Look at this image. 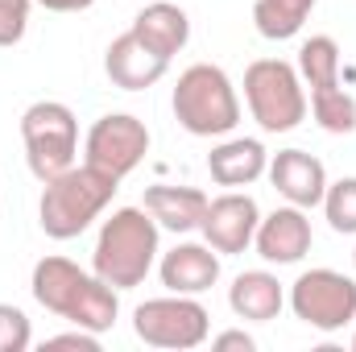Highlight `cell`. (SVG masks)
I'll return each instance as SVG.
<instances>
[{
  "mask_svg": "<svg viewBox=\"0 0 356 352\" xmlns=\"http://www.w3.org/2000/svg\"><path fill=\"white\" fill-rule=\"evenodd\" d=\"M33 298L58 315V319H71L75 328H88L95 336H104L116 315H120V290L108 286L95 269H79L75 262L67 257H42L33 265V282H29Z\"/></svg>",
  "mask_w": 356,
  "mask_h": 352,
  "instance_id": "6da1fadb",
  "label": "cell"
},
{
  "mask_svg": "<svg viewBox=\"0 0 356 352\" xmlns=\"http://www.w3.org/2000/svg\"><path fill=\"white\" fill-rule=\"evenodd\" d=\"M158 220L145 207H116L95 237V253H91V269L116 286V290H133L149 278V269L158 262Z\"/></svg>",
  "mask_w": 356,
  "mask_h": 352,
  "instance_id": "7a4b0ae2",
  "label": "cell"
},
{
  "mask_svg": "<svg viewBox=\"0 0 356 352\" xmlns=\"http://www.w3.org/2000/svg\"><path fill=\"white\" fill-rule=\"evenodd\" d=\"M116 178L99 175L95 166H71L63 175L42 182V203H38V224L50 241H75L104 216V207L116 195Z\"/></svg>",
  "mask_w": 356,
  "mask_h": 352,
  "instance_id": "3957f363",
  "label": "cell"
},
{
  "mask_svg": "<svg viewBox=\"0 0 356 352\" xmlns=\"http://www.w3.org/2000/svg\"><path fill=\"white\" fill-rule=\"evenodd\" d=\"M175 120L191 137H224L241 125V99L224 67L195 63L178 75L175 83Z\"/></svg>",
  "mask_w": 356,
  "mask_h": 352,
  "instance_id": "277c9868",
  "label": "cell"
},
{
  "mask_svg": "<svg viewBox=\"0 0 356 352\" xmlns=\"http://www.w3.org/2000/svg\"><path fill=\"white\" fill-rule=\"evenodd\" d=\"M21 141H25V162L38 182L63 175L79 158V120L67 104L58 99H38L21 112Z\"/></svg>",
  "mask_w": 356,
  "mask_h": 352,
  "instance_id": "5b68a950",
  "label": "cell"
},
{
  "mask_svg": "<svg viewBox=\"0 0 356 352\" xmlns=\"http://www.w3.org/2000/svg\"><path fill=\"white\" fill-rule=\"evenodd\" d=\"M298 79L311 88V112L323 133H356V99L340 88V46L315 33L298 50Z\"/></svg>",
  "mask_w": 356,
  "mask_h": 352,
  "instance_id": "8992f818",
  "label": "cell"
},
{
  "mask_svg": "<svg viewBox=\"0 0 356 352\" xmlns=\"http://www.w3.org/2000/svg\"><path fill=\"white\" fill-rule=\"evenodd\" d=\"M245 99L253 120L266 133H290L307 116V91L290 63L282 58H257L245 71Z\"/></svg>",
  "mask_w": 356,
  "mask_h": 352,
  "instance_id": "52a82bcc",
  "label": "cell"
},
{
  "mask_svg": "<svg viewBox=\"0 0 356 352\" xmlns=\"http://www.w3.org/2000/svg\"><path fill=\"white\" fill-rule=\"evenodd\" d=\"M133 332L149 349H199L211 336V315L195 294H166V298H145L133 311Z\"/></svg>",
  "mask_w": 356,
  "mask_h": 352,
  "instance_id": "ba28073f",
  "label": "cell"
},
{
  "mask_svg": "<svg viewBox=\"0 0 356 352\" xmlns=\"http://www.w3.org/2000/svg\"><path fill=\"white\" fill-rule=\"evenodd\" d=\"M290 311L315 332H344L356 323V278L340 269H307L290 286Z\"/></svg>",
  "mask_w": 356,
  "mask_h": 352,
  "instance_id": "9c48e42d",
  "label": "cell"
},
{
  "mask_svg": "<svg viewBox=\"0 0 356 352\" xmlns=\"http://www.w3.org/2000/svg\"><path fill=\"white\" fill-rule=\"evenodd\" d=\"M149 154V129L133 112H108L88 129L83 162L108 178H129Z\"/></svg>",
  "mask_w": 356,
  "mask_h": 352,
  "instance_id": "30bf717a",
  "label": "cell"
},
{
  "mask_svg": "<svg viewBox=\"0 0 356 352\" xmlns=\"http://www.w3.org/2000/svg\"><path fill=\"white\" fill-rule=\"evenodd\" d=\"M257 224H261L257 199L245 195V191H224L220 199L207 203L199 232H203V241H207L220 257H232V253H245V249L253 245Z\"/></svg>",
  "mask_w": 356,
  "mask_h": 352,
  "instance_id": "8fae6325",
  "label": "cell"
},
{
  "mask_svg": "<svg viewBox=\"0 0 356 352\" xmlns=\"http://www.w3.org/2000/svg\"><path fill=\"white\" fill-rule=\"evenodd\" d=\"M266 175H269V182H273V191H277L286 203L302 207V211H311V207L323 203L327 170H323V162H319L315 154H307V150H277V154L269 158Z\"/></svg>",
  "mask_w": 356,
  "mask_h": 352,
  "instance_id": "7c38bea8",
  "label": "cell"
},
{
  "mask_svg": "<svg viewBox=\"0 0 356 352\" xmlns=\"http://www.w3.org/2000/svg\"><path fill=\"white\" fill-rule=\"evenodd\" d=\"M311 220H307V211L302 207H277V211H269L261 216V224H257V237H253V245H257V253L266 257L269 265H294L302 262L307 253H311Z\"/></svg>",
  "mask_w": 356,
  "mask_h": 352,
  "instance_id": "4fadbf2b",
  "label": "cell"
},
{
  "mask_svg": "<svg viewBox=\"0 0 356 352\" xmlns=\"http://www.w3.org/2000/svg\"><path fill=\"white\" fill-rule=\"evenodd\" d=\"M158 278L170 294H203L220 282V253L207 241H182L170 253H162Z\"/></svg>",
  "mask_w": 356,
  "mask_h": 352,
  "instance_id": "5bb4252c",
  "label": "cell"
},
{
  "mask_svg": "<svg viewBox=\"0 0 356 352\" xmlns=\"http://www.w3.org/2000/svg\"><path fill=\"white\" fill-rule=\"evenodd\" d=\"M166 58H158L145 42H137V33L129 29V33H120V38H112V46H108V54H104V71H108V79L116 83L120 91H145L154 88L162 75H166Z\"/></svg>",
  "mask_w": 356,
  "mask_h": 352,
  "instance_id": "9a60e30c",
  "label": "cell"
},
{
  "mask_svg": "<svg viewBox=\"0 0 356 352\" xmlns=\"http://www.w3.org/2000/svg\"><path fill=\"white\" fill-rule=\"evenodd\" d=\"M133 33H137V42H145L158 58H175L186 50V42H191V17L170 4V0H154V4H145L137 17H133V25H129Z\"/></svg>",
  "mask_w": 356,
  "mask_h": 352,
  "instance_id": "2e32d148",
  "label": "cell"
},
{
  "mask_svg": "<svg viewBox=\"0 0 356 352\" xmlns=\"http://www.w3.org/2000/svg\"><path fill=\"white\" fill-rule=\"evenodd\" d=\"M207 195L199 186H175V182H154L145 186V211L158 220V228L166 232H195L203 224V211H207Z\"/></svg>",
  "mask_w": 356,
  "mask_h": 352,
  "instance_id": "e0dca14e",
  "label": "cell"
},
{
  "mask_svg": "<svg viewBox=\"0 0 356 352\" xmlns=\"http://www.w3.org/2000/svg\"><path fill=\"white\" fill-rule=\"evenodd\" d=\"M269 170V154L257 137H232V141H220L211 154H207V175L211 182L236 191V186H249Z\"/></svg>",
  "mask_w": 356,
  "mask_h": 352,
  "instance_id": "ac0fdd59",
  "label": "cell"
},
{
  "mask_svg": "<svg viewBox=\"0 0 356 352\" xmlns=\"http://www.w3.org/2000/svg\"><path fill=\"white\" fill-rule=\"evenodd\" d=\"M228 307H232L236 319L269 323V319L282 315L286 290H282V282H277L269 269H245V273H236V282L228 286Z\"/></svg>",
  "mask_w": 356,
  "mask_h": 352,
  "instance_id": "d6986e66",
  "label": "cell"
},
{
  "mask_svg": "<svg viewBox=\"0 0 356 352\" xmlns=\"http://www.w3.org/2000/svg\"><path fill=\"white\" fill-rule=\"evenodd\" d=\"M315 4L319 0H257L253 4V25L269 42H286V38H294L307 25Z\"/></svg>",
  "mask_w": 356,
  "mask_h": 352,
  "instance_id": "ffe728a7",
  "label": "cell"
},
{
  "mask_svg": "<svg viewBox=\"0 0 356 352\" xmlns=\"http://www.w3.org/2000/svg\"><path fill=\"white\" fill-rule=\"evenodd\" d=\"M319 207H323L332 232L356 237V178H336V182H327Z\"/></svg>",
  "mask_w": 356,
  "mask_h": 352,
  "instance_id": "44dd1931",
  "label": "cell"
},
{
  "mask_svg": "<svg viewBox=\"0 0 356 352\" xmlns=\"http://www.w3.org/2000/svg\"><path fill=\"white\" fill-rule=\"evenodd\" d=\"M33 344L29 315L13 303H0V352H25Z\"/></svg>",
  "mask_w": 356,
  "mask_h": 352,
  "instance_id": "7402d4cb",
  "label": "cell"
},
{
  "mask_svg": "<svg viewBox=\"0 0 356 352\" xmlns=\"http://www.w3.org/2000/svg\"><path fill=\"white\" fill-rule=\"evenodd\" d=\"M33 0H0V46H17L29 29Z\"/></svg>",
  "mask_w": 356,
  "mask_h": 352,
  "instance_id": "603a6c76",
  "label": "cell"
},
{
  "mask_svg": "<svg viewBox=\"0 0 356 352\" xmlns=\"http://www.w3.org/2000/svg\"><path fill=\"white\" fill-rule=\"evenodd\" d=\"M46 349H83V352H99V336L88 328H75V332H63V336H50Z\"/></svg>",
  "mask_w": 356,
  "mask_h": 352,
  "instance_id": "cb8c5ba5",
  "label": "cell"
},
{
  "mask_svg": "<svg viewBox=\"0 0 356 352\" xmlns=\"http://www.w3.org/2000/svg\"><path fill=\"white\" fill-rule=\"evenodd\" d=\"M211 344H216V349H220V352H228V349L253 352V349H257V340H253V336H249V332H220V336H216V340H211Z\"/></svg>",
  "mask_w": 356,
  "mask_h": 352,
  "instance_id": "d4e9b609",
  "label": "cell"
},
{
  "mask_svg": "<svg viewBox=\"0 0 356 352\" xmlns=\"http://www.w3.org/2000/svg\"><path fill=\"white\" fill-rule=\"evenodd\" d=\"M33 4H42L46 13H83L95 0H33Z\"/></svg>",
  "mask_w": 356,
  "mask_h": 352,
  "instance_id": "484cf974",
  "label": "cell"
},
{
  "mask_svg": "<svg viewBox=\"0 0 356 352\" xmlns=\"http://www.w3.org/2000/svg\"><path fill=\"white\" fill-rule=\"evenodd\" d=\"M353 349H356V332H353Z\"/></svg>",
  "mask_w": 356,
  "mask_h": 352,
  "instance_id": "4316f807",
  "label": "cell"
},
{
  "mask_svg": "<svg viewBox=\"0 0 356 352\" xmlns=\"http://www.w3.org/2000/svg\"><path fill=\"white\" fill-rule=\"evenodd\" d=\"M353 265H356V253H353Z\"/></svg>",
  "mask_w": 356,
  "mask_h": 352,
  "instance_id": "83f0119b",
  "label": "cell"
}]
</instances>
